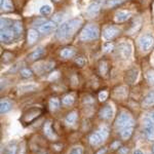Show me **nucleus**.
I'll list each match as a JSON object with an SVG mask.
<instances>
[{"label":"nucleus","instance_id":"obj_1","mask_svg":"<svg viewBox=\"0 0 154 154\" xmlns=\"http://www.w3.org/2000/svg\"><path fill=\"white\" fill-rule=\"evenodd\" d=\"M81 25H82V19L81 18H74L65 22L59 27L56 34L57 38L60 40H67V39L71 38Z\"/></svg>","mask_w":154,"mask_h":154},{"label":"nucleus","instance_id":"obj_2","mask_svg":"<svg viewBox=\"0 0 154 154\" xmlns=\"http://www.w3.org/2000/svg\"><path fill=\"white\" fill-rule=\"evenodd\" d=\"M0 39L3 43H11L14 40L18 39L14 29V20L1 19V31H0Z\"/></svg>","mask_w":154,"mask_h":154},{"label":"nucleus","instance_id":"obj_3","mask_svg":"<svg viewBox=\"0 0 154 154\" xmlns=\"http://www.w3.org/2000/svg\"><path fill=\"white\" fill-rule=\"evenodd\" d=\"M109 137V128L107 125H101L95 133L89 136V144L94 147L100 146Z\"/></svg>","mask_w":154,"mask_h":154},{"label":"nucleus","instance_id":"obj_4","mask_svg":"<svg viewBox=\"0 0 154 154\" xmlns=\"http://www.w3.org/2000/svg\"><path fill=\"white\" fill-rule=\"evenodd\" d=\"M99 36H100V29H99V27L95 24H89L82 29L79 38L82 41H89L98 39Z\"/></svg>","mask_w":154,"mask_h":154},{"label":"nucleus","instance_id":"obj_5","mask_svg":"<svg viewBox=\"0 0 154 154\" xmlns=\"http://www.w3.org/2000/svg\"><path fill=\"white\" fill-rule=\"evenodd\" d=\"M135 122V119L131 117V115L128 112H125V111H122L119 115L117 116L115 120V128L116 131H120L121 130L125 128V126L131 125V123Z\"/></svg>","mask_w":154,"mask_h":154},{"label":"nucleus","instance_id":"obj_6","mask_svg":"<svg viewBox=\"0 0 154 154\" xmlns=\"http://www.w3.org/2000/svg\"><path fill=\"white\" fill-rule=\"evenodd\" d=\"M133 54V46L130 42H121L116 48V56L121 60H128Z\"/></svg>","mask_w":154,"mask_h":154},{"label":"nucleus","instance_id":"obj_7","mask_svg":"<svg viewBox=\"0 0 154 154\" xmlns=\"http://www.w3.org/2000/svg\"><path fill=\"white\" fill-rule=\"evenodd\" d=\"M138 44L142 51H149L154 46V36L151 34H143L139 38Z\"/></svg>","mask_w":154,"mask_h":154},{"label":"nucleus","instance_id":"obj_8","mask_svg":"<svg viewBox=\"0 0 154 154\" xmlns=\"http://www.w3.org/2000/svg\"><path fill=\"white\" fill-rule=\"evenodd\" d=\"M41 113H42V110L40 108H36V107L30 108L23 114V116H22V118H21V121L23 123H30L35 120Z\"/></svg>","mask_w":154,"mask_h":154},{"label":"nucleus","instance_id":"obj_9","mask_svg":"<svg viewBox=\"0 0 154 154\" xmlns=\"http://www.w3.org/2000/svg\"><path fill=\"white\" fill-rule=\"evenodd\" d=\"M143 130L147 140L154 142V122L148 116H146L143 120Z\"/></svg>","mask_w":154,"mask_h":154},{"label":"nucleus","instance_id":"obj_10","mask_svg":"<svg viewBox=\"0 0 154 154\" xmlns=\"http://www.w3.org/2000/svg\"><path fill=\"white\" fill-rule=\"evenodd\" d=\"M120 34V29L116 26H107L103 29V37L106 40H113Z\"/></svg>","mask_w":154,"mask_h":154},{"label":"nucleus","instance_id":"obj_11","mask_svg":"<svg viewBox=\"0 0 154 154\" xmlns=\"http://www.w3.org/2000/svg\"><path fill=\"white\" fill-rule=\"evenodd\" d=\"M43 134L48 140L51 141H56L58 140V135L56 134V131H54L53 128V123H51V120H46L44 122L43 125Z\"/></svg>","mask_w":154,"mask_h":154},{"label":"nucleus","instance_id":"obj_12","mask_svg":"<svg viewBox=\"0 0 154 154\" xmlns=\"http://www.w3.org/2000/svg\"><path fill=\"white\" fill-rule=\"evenodd\" d=\"M57 29V22L56 21H48L43 22L40 26H38V31L42 34H48Z\"/></svg>","mask_w":154,"mask_h":154},{"label":"nucleus","instance_id":"obj_13","mask_svg":"<svg viewBox=\"0 0 154 154\" xmlns=\"http://www.w3.org/2000/svg\"><path fill=\"white\" fill-rule=\"evenodd\" d=\"M114 115V110L113 107L111 105H106L103 108H101V110L99 111V117L102 120H110Z\"/></svg>","mask_w":154,"mask_h":154},{"label":"nucleus","instance_id":"obj_14","mask_svg":"<svg viewBox=\"0 0 154 154\" xmlns=\"http://www.w3.org/2000/svg\"><path fill=\"white\" fill-rule=\"evenodd\" d=\"M139 75V70L137 68H131L130 69L125 75V81L128 84H133L136 82L137 78Z\"/></svg>","mask_w":154,"mask_h":154},{"label":"nucleus","instance_id":"obj_15","mask_svg":"<svg viewBox=\"0 0 154 154\" xmlns=\"http://www.w3.org/2000/svg\"><path fill=\"white\" fill-rule=\"evenodd\" d=\"M135 125H136V122L131 123V125L125 126L123 130L120 131V137L122 140H128L131 139V137L133 136V133H134V130H135Z\"/></svg>","mask_w":154,"mask_h":154},{"label":"nucleus","instance_id":"obj_16","mask_svg":"<svg viewBox=\"0 0 154 154\" xmlns=\"http://www.w3.org/2000/svg\"><path fill=\"white\" fill-rule=\"evenodd\" d=\"M131 17V12L130 11H119L115 14L114 16V20L116 23H123L126 22L128 19Z\"/></svg>","mask_w":154,"mask_h":154},{"label":"nucleus","instance_id":"obj_17","mask_svg":"<svg viewBox=\"0 0 154 154\" xmlns=\"http://www.w3.org/2000/svg\"><path fill=\"white\" fill-rule=\"evenodd\" d=\"M99 11H100V4L91 3V5L88 6V8H86V11H85V14L89 18H94V17H96L97 14H99Z\"/></svg>","mask_w":154,"mask_h":154},{"label":"nucleus","instance_id":"obj_18","mask_svg":"<svg viewBox=\"0 0 154 154\" xmlns=\"http://www.w3.org/2000/svg\"><path fill=\"white\" fill-rule=\"evenodd\" d=\"M43 64V66H40L38 65L35 67V70L36 72H38V73H43V72H48L51 70H53L54 67V64L53 62H46V63H42Z\"/></svg>","mask_w":154,"mask_h":154},{"label":"nucleus","instance_id":"obj_19","mask_svg":"<svg viewBox=\"0 0 154 154\" xmlns=\"http://www.w3.org/2000/svg\"><path fill=\"white\" fill-rule=\"evenodd\" d=\"M12 108V104L11 101H8L7 99H2L0 102V112L1 114H5L8 111H11Z\"/></svg>","mask_w":154,"mask_h":154},{"label":"nucleus","instance_id":"obj_20","mask_svg":"<svg viewBox=\"0 0 154 154\" xmlns=\"http://www.w3.org/2000/svg\"><path fill=\"white\" fill-rule=\"evenodd\" d=\"M142 105H143V107H146V108H148V107H151V106L154 105V89L146 95V97L144 98V100H143Z\"/></svg>","mask_w":154,"mask_h":154},{"label":"nucleus","instance_id":"obj_21","mask_svg":"<svg viewBox=\"0 0 154 154\" xmlns=\"http://www.w3.org/2000/svg\"><path fill=\"white\" fill-rule=\"evenodd\" d=\"M38 31L35 29H30L28 31V35H27V38H28V43L29 44H33L35 43L38 39Z\"/></svg>","mask_w":154,"mask_h":154},{"label":"nucleus","instance_id":"obj_22","mask_svg":"<svg viewBox=\"0 0 154 154\" xmlns=\"http://www.w3.org/2000/svg\"><path fill=\"white\" fill-rule=\"evenodd\" d=\"M76 120H77V112L76 111H72V112L69 113L65 118V122L68 125H73L74 123L76 122Z\"/></svg>","mask_w":154,"mask_h":154},{"label":"nucleus","instance_id":"obj_23","mask_svg":"<svg viewBox=\"0 0 154 154\" xmlns=\"http://www.w3.org/2000/svg\"><path fill=\"white\" fill-rule=\"evenodd\" d=\"M75 56V49L72 48H66L61 51V57L64 59H70Z\"/></svg>","mask_w":154,"mask_h":154},{"label":"nucleus","instance_id":"obj_24","mask_svg":"<svg viewBox=\"0 0 154 154\" xmlns=\"http://www.w3.org/2000/svg\"><path fill=\"white\" fill-rule=\"evenodd\" d=\"M60 104H61V102H60L59 99L56 98V97H54V98H51L48 101V107L51 111L58 110L60 108Z\"/></svg>","mask_w":154,"mask_h":154},{"label":"nucleus","instance_id":"obj_25","mask_svg":"<svg viewBox=\"0 0 154 154\" xmlns=\"http://www.w3.org/2000/svg\"><path fill=\"white\" fill-rule=\"evenodd\" d=\"M0 6H1L2 11H9L14 9L11 0H0Z\"/></svg>","mask_w":154,"mask_h":154},{"label":"nucleus","instance_id":"obj_26","mask_svg":"<svg viewBox=\"0 0 154 154\" xmlns=\"http://www.w3.org/2000/svg\"><path fill=\"white\" fill-rule=\"evenodd\" d=\"M37 88L36 84H23V85L19 86V91L21 93H29V91H34Z\"/></svg>","mask_w":154,"mask_h":154},{"label":"nucleus","instance_id":"obj_27","mask_svg":"<svg viewBox=\"0 0 154 154\" xmlns=\"http://www.w3.org/2000/svg\"><path fill=\"white\" fill-rule=\"evenodd\" d=\"M115 96L118 99H125L128 96V88L125 86H120V88L115 89Z\"/></svg>","mask_w":154,"mask_h":154},{"label":"nucleus","instance_id":"obj_28","mask_svg":"<svg viewBox=\"0 0 154 154\" xmlns=\"http://www.w3.org/2000/svg\"><path fill=\"white\" fill-rule=\"evenodd\" d=\"M18 151V145L16 142H11L5 148V153L4 154H17Z\"/></svg>","mask_w":154,"mask_h":154},{"label":"nucleus","instance_id":"obj_29","mask_svg":"<svg viewBox=\"0 0 154 154\" xmlns=\"http://www.w3.org/2000/svg\"><path fill=\"white\" fill-rule=\"evenodd\" d=\"M43 54H44V49L43 48H37L32 54H30L29 58H30V60H37V59L41 58V57L43 56Z\"/></svg>","mask_w":154,"mask_h":154},{"label":"nucleus","instance_id":"obj_30","mask_svg":"<svg viewBox=\"0 0 154 154\" xmlns=\"http://www.w3.org/2000/svg\"><path fill=\"white\" fill-rule=\"evenodd\" d=\"M99 71H100V74L102 76L105 77L107 74H108V64L105 61H102L100 63V66H99Z\"/></svg>","mask_w":154,"mask_h":154},{"label":"nucleus","instance_id":"obj_31","mask_svg":"<svg viewBox=\"0 0 154 154\" xmlns=\"http://www.w3.org/2000/svg\"><path fill=\"white\" fill-rule=\"evenodd\" d=\"M51 11H53V8L49 4H44L39 8V12H40L41 16H48Z\"/></svg>","mask_w":154,"mask_h":154},{"label":"nucleus","instance_id":"obj_32","mask_svg":"<svg viewBox=\"0 0 154 154\" xmlns=\"http://www.w3.org/2000/svg\"><path fill=\"white\" fill-rule=\"evenodd\" d=\"M62 103H63V105L65 106H71L72 104L74 103V97L72 95H67L63 98V100H62Z\"/></svg>","mask_w":154,"mask_h":154},{"label":"nucleus","instance_id":"obj_33","mask_svg":"<svg viewBox=\"0 0 154 154\" xmlns=\"http://www.w3.org/2000/svg\"><path fill=\"white\" fill-rule=\"evenodd\" d=\"M146 79L150 85L154 86V71H148L146 73Z\"/></svg>","mask_w":154,"mask_h":154},{"label":"nucleus","instance_id":"obj_34","mask_svg":"<svg viewBox=\"0 0 154 154\" xmlns=\"http://www.w3.org/2000/svg\"><path fill=\"white\" fill-rule=\"evenodd\" d=\"M126 0H109L108 3H107V5L109 7H115L119 5V4H122L123 2H125Z\"/></svg>","mask_w":154,"mask_h":154},{"label":"nucleus","instance_id":"obj_35","mask_svg":"<svg viewBox=\"0 0 154 154\" xmlns=\"http://www.w3.org/2000/svg\"><path fill=\"white\" fill-rule=\"evenodd\" d=\"M32 75H33V73H32V71L29 70V69L24 68L21 70V76L24 77V78H30V77H32Z\"/></svg>","mask_w":154,"mask_h":154},{"label":"nucleus","instance_id":"obj_36","mask_svg":"<svg viewBox=\"0 0 154 154\" xmlns=\"http://www.w3.org/2000/svg\"><path fill=\"white\" fill-rule=\"evenodd\" d=\"M69 154H83V148L81 146H75L71 149Z\"/></svg>","mask_w":154,"mask_h":154},{"label":"nucleus","instance_id":"obj_37","mask_svg":"<svg viewBox=\"0 0 154 154\" xmlns=\"http://www.w3.org/2000/svg\"><path fill=\"white\" fill-rule=\"evenodd\" d=\"M107 98H108V93H107L106 91H101V93L99 94V99H100L101 102L106 101Z\"/></svg>","mask_w":154,"mask_h":154},{"label":"nucleus","instance_id":"obj_38","mask_svg":"<svg viewBox=\"0 0 154 154\" xmlns=\"http://www.w3.org/2000/svg\"><path fill=\"white\" fill-rule=\"evenodd\" d=\"M111 149H112V150H116V149H119L120 148V142H119V141H114V142L111 144Z\"/></svg>","mask_w":154,"mask_h":154},{"label":"nucleus","instance_id":"obj_39","mask_svg":"<svg viewBox=\"0 0 154 154\" xmlns=\"http://www.w3.org/2000/svg\"><path fill=\"white\" fill-rule=\"evenodd\" d=\"M113 49V44L112 43H107L105 46H104V51L105 53H110Z\"/></svg>","mask_w":154,"mask_h":154},{"label":"nucleus","instance_id":"obj_40","mask_svg":"<svg viewBox=\"0 0 154 154\" xmlns=\"http://www.w3.org/2000/svg\"><path fill=\"white\" fill-rule=\"evenodd\" d=\"M19 154H26V144H25V142L22 143L21 146H20Z\"/></svg>","mask_w":154,"mask_h":154},{"label":"nucleus","instance_id":"obj_41","mask_svg":"<svg viewBox=\"0 0 154 154\" xmlns=\"http://www.w3.org/2000/svg\"><path fill=\"white\" fill-rule=\"evenodd\" d=\"M118 154H128V148L120 147L118 149Z\"/></svg>","mask_w":154,"mask_h":154},{"label":"nucleus","instance_id":"obj_42","mask_svg":"<svg viewBox=\"0 0 154 154\" xmlns=\"http://www.w3.org/2000/svg\"><path fill=\"white\" fill-rule=\"evenodd\" d=\"M76 64H78V66H83L84 65V63H85V61H84V59L83 58H78V59H76Z\"/></svg>","mask_w":154,"mask_h":154},{"label":"nucleus","instance_id":"obj_43","mask_svg":"<svg viewBox=\"0 0 154 154\" xmlns=\"http://www.w3.org/2000/svg\"><path fill=\"white\" fill-rule=\"evenodd\" d=\"M106 153H107V148L106 147H103V148H101L99 151H97L96 154H106Z\"/></svg>","mask_w":154,"mask_h":154},{"label":"nucleus","instance_id":"obj_44","mask_svg":"<svg viewBox=\"0 0 154 154\" xmlns=\"http://www.w3.org/2000/svg\"><path fill=\"white\" fill-rule=\"evenodd\" d=\"M147 116H148V117L150 118L151 120H152L153 122H154V110H153V111H151V112H149Z\"/></svg>","mask_w":154,"mask_h":154},{"label":"nucleus","instance_id":"obj_45","mask_svg":"<svg viewBox=\"0 0 154 154\" xmlns=\"http://www.w3.org/2000/svg\"><path fill=\"white\" fill-rule=\"evenodd\" d=\"M133 154H144L143 153V151L142 150H140V149H137V150L134 151V153Z\"/></svg>","mask_w":154,"mask_h":154},{"label":"nucleus","instance_id":"obj_46","mask_svg":"<svg viewBox=\"0 0 154 154\" xmlns=\"http://www.w3.org/2000/svg\"><path fill=\"white\" fill-rule=\"evenodd\" d=\"M151 154H154V145L152 146V149H151Z\"/></svg>","mask_w":154,"mask_h":154},{"label":"nucleus","instance_id":"obj_47","mask_svg":"<svg viewBox=\"0 0 154 154\" xmlns=\"http://www.w3.org/2000/svg\"><path fill=\"white\" fill-rule=\"evenodd\" d=\"M54 1H60V0H54Z\"/></svg>","mask_w":154,"mask_h":154}]
</instances>
